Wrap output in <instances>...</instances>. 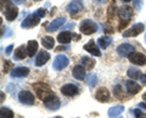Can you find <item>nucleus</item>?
<instances>
[{"label": "nucleus", "mask_w": 146, "mask_h": 118, "mask_svg": "<svg viewBox=\"0 0 146 118\" xmlns=\"http://www.w3.org/2000/svg\"><path fill=\"white\" fill-rule=\"evenodd\" d=\"M61 50H65V46H58V48H56V51H61Z\"/></svg>", "instance_id": "ea45409f"}, {"label": "nucleus", "mask_w": 146, "mask_h": 118, "mask_svg": "<svg viewBox=\"0 0 146 118\" xmlns=\"http://www.w3.org/2000/svg\"><path fill=\"white\" fill-rule=\"evenodd\" d=\"M1 11L7 21H15L18 16V7L11 0H1Z\"/></svg>", "instance_id": "f03ea898"}, {"label": "nucleus", "mask_w": 146, "mask_h": 118, "mask_svg": "<svg viewBox=\"0 0 146 118\" xmlns=\"http://www.w3.org/2000/svg\"><path fill=\"white\" fill-rule=\"evenodd\" d=\"M27 56H28V52H27V46L25 45H20L17 49H15V52H13L15 60H25Z\"/></svg>", "instance_id": "aec40b11"}, {"label": "nucleus", "mask_w": 146, "mask_h": 118, "mask_svg": "<svg viewBox=\"0 0 146 118\" xmlns=\"http://www.w3.org/2000/svg\"><path fill=\"white\" fill-rule=\"evenodd\" d=\"M133 5L136 10H140L141 6H143V0H134L133 1Z\"/></svg>", "instance_id": "c9c22d12"}, {"label": "nucleus", "mask_w": 146, "mask_h": 118, "mask_svg": "<svg viewBox=\"0 0 146 118\" xmlns=\"http://www.w3.org/2000/svg\"><path fill=\"white\" fill-rule=\"evenodd\" d=\"M134 115H135V118H146V113L141 111L140 108H135Z\"/></svg>", "instance_id": "72a5a7b5"}, {"label": "nucleus", "mask_w": 146, "mask_h": 118, "mask_svg": "<svg viewBox=\"0 0 146 118\" xmlns=\"http://www.w3.org/2000/svg\"><path fill=\"white\" fill-rule=\"evenodd\" d=\"M49 60H50V54L48 51L42 50V51H40L35 57V66H38V67L44 66Z\"/></svg>", "instance_id": "f3484780"}, {"label": "nucleus", "mask_w": 146, "mask_h": 118, "mask_svg": "<svg viewBox=\"0 0 146 118\" xmlns=\"http://www.w3.org/2000/svg\"><path fill=\"white\" fill-rule=\"evenodd\" d=\"M13 68H15V67H13V63L11 61H9V60L4 61V70H3L4 73H9V72H11Z\"/></svg>", "instance_id": "c756f323"}, {"label": "nucleus", "mask_w": 146, "mask_h": 118, "mask_svg": "<svg viewBox=\"0 0 146 118\" xmlns=\"http://www.w3.org/2000/svg\"><path fill=\"white\" fill-rule=\"evenodd\" d=\"M12 49H13V45H9V46L5 49V54L9 56V55H11V52H12Z\"/></svg>", "instance_id": "e433bc0d"}, {"label": "nucleus", "mask_w": 146, "mask_h": 118, "mask_svg": "<svg viewBox=\"0 0 146 118\" xmlns=\"http://www.w3.org/2000/svg\"><path fill=\"white\" fill-rule=\"evenodd\" d=\"M129 61L136 66H145L146 65V56L141 52H133L129 56Z\"/></svg>", "instance_id": "9d476101"}, {"label": "nucleus", "mask_w": 146, "mask_h": 118, "mask_svg": "<svg viewBox=\"0 0 146 118\" xmlns=\"http://www.w3.org/2000/svg\"><path fill=\"white\" fill-rule=\"evenodd\" d=\"M122 1H125V3H128V1H130V0H122Z\"/></svg>", "instance_id": "c03bdc74"}, {"label": "nucleus", "mask_w": 146, "mask_h": 118, "mask_svg": "<svg viewBox=\"0 0 146 118\" xmlns=\"http://www.w3.org/2000/svg\"><path fill=\"white\" fill-rule=\"evenodd\" d=\"M10 74L12 78H22V77H27L29 74V68L28 67H23V66H20V67H15Z\"/></svg>", "instance_id": "2eb2a0df"}, {"label": "nucleus", "mask_w": 146, "mask_h": 118, "mask_svg": "<svg viewBox=\"0 0 146 118\" xmlns=\"http://www.w3.org/2000/svg\"><path fill=\"white\" fill-rule=\"evenodd\" d=\"M0 118H13V112L9 107H1L0 108Z\"/></svg>", "instance_id": "c85d7f7f"}, {"label": "nucleus", "mask_w": 146, "mask_h": 118, "mask_svg": "<svg viewBox=\"0 0 146 118\" xmlns=\"http://www.w3.org/2000/svg\"><path fill=\"white\" fill-rule=\"evenodd\" d=\"M117 12H118V16H119V19L121 20H124V21H129L130 17L133 16V9H131L130 6H128V5H124V6L119 7L117 10Z\"/></svg>", "instance_id": "9b49d317"}, {"label": "nucleus", "mask_w": 146, "mask_h": 118, "mask_svg": "<svg viewBox=\"0 0 146 118\" xmlns=\"http://www.w3.org/2000/svg\"><path fill=\"white\" fill-rule=\"evenodd\" d=\"M98 44H99V46L101 49H106L108 45L111 44V39H110L107 35H105V37H100L98 39Z\"/></svg>", "instance_id": "cd10ccee"}, {"label": "nucleus", "mask_w": 146, "mask_h": 118, "mask_svg": "<svg viewBox=\"0 0 146 118\" xmlns=\"http://www.w3.org/2000/svg\"><path fill=\"white\" fill-rule=\"evenodd\" d=\"M18 100H20L21 103H23V105H34V95L32 94L31 91L28 90H22L18 94Z\"/></svg>", "instance_id": "423d86ee"}, {"label": "nucleus", "mask_w": 146, "mask_h": 118, "mask_svg": "<svg viewBox=\"0 0 146 118\" xmlns=\"http://www.w3.org/2000/svg\"><path fill=\"white\" fill-rule=\"evenodd\" d=\"M66 10L68 13H71V15H76V13L80 12L83 10V3H82V0H72V1L68 4Z\"/></svg>", "instance_id": "1a4fd4ad"}, {"label": "nucleus", "mask_w": 146, "mask_h": 118, "mask_svg": "<svg viewBox=\"0 0 146 118\" xmlns=\"http://www.w3.org/2000/svg\"><path fill=\"white\" fill-rule=\"evenodd\" d=\"M44 105H45V107H46L48 110H50V111H56V110H58V108H60L61 102H60V100H58L56 96H55L54 99L49 100V101H46V102H44Z\"/></svg>", "instance_id": "412c9836"}, {"label": "nucleus", "mask_w": 146, "mask_h": 118, "mask_svg": "<svg viewBox=\"0 0 146 118\" xmlns=\"http://www.w3.org/2000/svg\"><path fill=\"white\" fill-rule=\"evenodd\" d=\"M127 74L130 79H140L141 72H140L139 68H136V67H129L128 71H127Z\"/></svg>", "instance_id": "a878e982"}, {"label": "nucleus", "mask_w": 146, "mask_h": 118, "mask_svg": "<svg viewBox=\"0 0 146 118\" xmlns=\"http://www.w3.org/2000/svg\"><path fill=\"white\" fill-rule=\"evenodd\" d=\"M95 99L98 100L99 102H108L110 99H111V95H110V91L106 89V88H100L98 89L96 94H95Z\"/></svg>", "instance_id": "ddd939ff"}, {"label": "nucleus", "mask_w": 146, "mask_h": 118, "mask_svg": "<svg viewBox=\"0 0 146 118\" xmlns=\"http://www.w3.org/2000/svg\"><path fill=\"white\" fill-rule=\"evenodd\" d=\"M68 63H70V60H68V57L65 56V55H57L56 57L54 58V70L56 71H61L63 70L65 67L68 66Z\"/></svg>", "instance_id": "0eeeda50"}, {"label": "nucleus", "mask_w": 146, "mask_h": 118, "mask_svg": "<svg viewBox=\"0 0 146 118\" xmlns=\"http://www.w3.org/2000/svg\"><path fill=\"white\" fill-rule=\"evenodd\" d=\"M143 99H144L145 101H146V93H144V95H143Z\"/></svg>", "instance_id": "37998d69"}, {"label": "nucleus", "mask_w": 146, "mask_h": 118, "mask_svg": "<svg viewBox=\"0 0 146 118\" xmlns=\"http://www.w3.org/2000/svg\"><path fill=\"white\" fill-rule=\"evenodd\" d=\"M13 1H15V3H17V4H21V3H23L25 0H13Z\"/></svg>", "instance_id": "79ce46f5"}, {"label": "nucleus", "mask_w": 146, "mask_h": 118, "mask_svg": "<svg viewBox=\"0 0 146 118\" xmlns=\"http://www.w3.org/2000/svg\"><path fill=\"white\" fill-rule=\"evenodd\" d=\"M61 93L63 95H66V96H74V95H77L79 93V89L77 85L74 84H65L61 87Z\"/></svg>", "instance_id": "f8f14e48"}, {"label": "nucleus", "mask_w": 146, "mask_h": 118, "mask_svg": "<svg viewBox=\"0 0 146 118\" xmlns=\"http://www.w3.org/2000/svg\"><path fill=\"white\" fill-rule=\"evenodd\" d=\"M80 61H82V66H83L85 70H93L95 63H96L95 60H93V58H90L88 56H83L80 58Z\"/></svg>", "instance_id": "b1692460"}, {"label": "nucleus", "mask_w": 146, "mask_h": 118, "mask_svg": "<svg viewBox=\"0 0 146 118\" xmlns=\"http://www.w3.org/2000/svg\"><path fill=\"white\" fill-rule=\"evenodd\" d=\"M55 118H62V117H60V116H57V117H55Z\"/></svg>", "instance_id": "49530a36"}, {"label": "nucleus", "mask_w": 146, "mask_h": 118, "mask_svg": "<svg viewBox=\"0 0 146 118\" xmlns=\"http://www.w3.org/2000/svg\"><path fill=\"white\" fill-rule=\"evenodd\" d=\"M72 74L77 80H83L85 78V76H86L85 74V68L82 65H77V66L73 67Z\"/></svg>", "instance_id": "a211bd4d"}, {"label": "nucleus", "mask_w": 146, "mask_h": 118, "mask_svg": "<svg viewBox=\"0 0 146 118\" xmlns=\"http://www.w3.org/2000/svg\"><path fill=\"white\" fill-rule=\"evenodd\" d=\"M42 45L45 49H52L55 46V39L50 35H46V37H43L42 39Z\"/></svg>", "instance_id": "bb28decb"}, {"label": "nucleus", "mask_w": 146, "mask_h": 118, "mask_svg": "<svg viewBox=\"0 0 146 118\" xmlns=\"http://www.w3.org/2000/svg\"><path fill=\"white\" fill-rule=\"evenodd\" d=\"M86 83H88L89 87H95L98 83V79H96V74L91 73L88 76V79H86Z\"/></svg>", "instance_id": "7c9ffc66"}, {"label": "nucleus", "mask_w": 146, "mask_h": 118, "mask_svg": "<svg viewBox=\"0 0 146 118\" xmlns=\"http://www.w3.org/2000/svg\"><path fill=\"white\" fill-rule=\"evenodd\" d=\"M33 88L35 90V95L36 97L40 99L42 101L46 102L49 100H51L55 97V94L51 90V88L49 87L48 84H44V83H35L33 84Z\"/></svg>", "instance_id": "f257e3e1"}, {"label": "nucleus", "mask_w": 146, "mask_h": 118, "mask_svg": "<svg viewBox=\"0 0 146 118\" xmlns=\"http://www.w3.org/2000/svg\"><path fill=\"white\" fill-rule=\"evenodd\" d=\"M140 82H141V84H143V85H146V74H141Z\"/></svg>", "instance_id": "4c0bfd02"}, {"label": "nucleus", "mask_w": 146, "mask_h": 118, "mask_svg": "<svg viewBox=\"0 0 146 118\" xmlns=\"http://www.w3.org/2000/svg\"><path fill=\"white\" fill-rule=\"evenodd\" d=\"M36 51H38V43H36V40H29V42L27 43V52H28V56L34 57Z\"/></svg>", "instance_id": "5701e85b"}, {"label": "nucleus", "mask_w": 146, "mask_h": 118, "mask_svg": "<svg viewBox=\"0 0 146 118\" xmlns=\"http://www.w3.org/2000/svg\"><path fill=\"white\" fill-rule=\"evenodd\" d=\"M125 88H127V91L128 94H130V95H135V94H138L140 90H141V87L138 84V83H135L134 80H128L127 83H125Z\"/></svg>", "instance_id": "6ab92c4d"}, {"label": "nucleus", "mask_w": 146, "mask_h": 118, "mask_svg": "<svg viewBox=\"0 0 146 118\" xmlns=\"http://www.w3.org/2000/svg\"><path fill=\"white\" fill-rule=\"evenodd\" d=\"M72 37H73V34L71 32L65 30V32H61V33L57 35V40L61 44H70L71 40H72Z\"/></svg>", "instance_id": "4be33fe9"}, {"label": "nucleus", "mask_w": 146, "mask_h": 118, "mask_svg": "<svg viewBox=\"0 0 146 118\" xmlns=\"http://www.w3.org/2000/svg\"><path fill=\"white\" fill-rule=\"evenodd\" d=\"M115 11H116V6H115V4H112V5H110V6H108V12H107V17H108V20L113 19V16H115Z\"/></svg>", "instance_id": "473e14b6"}, {"label": "nucleus", "mask_w": 146, "mask_h": 118, "mask_svg": "<svg viewBox=\"0 0 146 118\" xmlns=\"http://www.w3.org/2000/svg\"><path fill=\"white\" fill-rule=\"evenodd\" d=\"M145 30V25L144 23H135L134 26H131L130 28H128L127 30L123 32V37L129 38V37H138L140 33H143Z\"/></svg>", "instance_id": "20e7f679"}, {"label": "nucleus", "mask_w": 146, "mask_h": 118, "mask_svg": "<svg viewBox=\"0 0 146 118\" xmlns=\"http://www.w3.org/2000/svg\"><path fill=\"white\" fill-rule=\"evenodd\" d=\"M133 52H134V46L128 43L118 45V48H117V54L121 57H129Z\"/></svg>", "instance_id": "6e6552de"}, {"label": "nucleus", "mask_w": 146, "mask_h": 118, "mask_svg": "<svg viewBox=\"0 0 146 118\" xmlns=\"http://www.w3.org/2000/svg\"><path fill=\"white\" fill-rule=\"evenodd\" d=\"M40 23V17L35 13H32V15H28L23 20V22L21 23V27L22 28H33V27L38 26Z\"/></svg>", "instance_id": "39448f33"}, {"label": "nucleus", "mask_w": 146, "mask_h": 118, "mask_svg": "<svg viewBox=\"0 0 146 118\" xmlns=\"http://www.w3.org/2000/svg\"><path fill=\"white\" fill-rule=\"evenodd\" d=\"M105 29H106V30H105V32H106V33L107 34H111V33H113V28H111V27H106V28H105Z\"/></svg>", "instance_id": "58836bf2"}, {"label": "nucleus", "mask_w": 146, "mask_h": 118, "mask_svg": "<svg viewBox=\"0 0 146 118\" xmlns=\"http://www.w3.org/2000/svg\"><path fill=\"white\" fill-rule=\"evenodd\" d=\"M65 22H66L65 17H58V19L51 21V22H50V25L46 27V32H49V33H52V32L57 30L58 28H61V27L65 25Z\"/></svg>", "instance_id": "4468645a"}, {"label": "nucleus", "mask_w": 146, "mask_h": 118, "mask_svg": "<svg viewBox=\"0 0 146 118\" xmlns=\"http://www.w3.org/2000/svg\"><path fill=\"white\" fill-rule=\"evenodd\" d=\"M79 29H80L82 34L90 35V34H93L98 30V26L91 20H84V21H82V23L79 26Z\"/></svg>", "instance_id": "7ed1b4c3"}, {"label": "nucleus", "mask_w": 146, "mask_h": 118, "mask_svg": "<svg viewBox=\"0 0 146 118\" xmlns=\"http://www.w3.org/2000/svg\"><path fill=\"white\" fill-rule=\"evenodd\" d=\"M124 111V107L123 106H121V105H118V106H113V107H111L108 110V117L110 118H115V117H118L121 115V113Z\"/></svg>", "instance_id": "393cba45"}, {"label": "nucleus", "mask_w": 146, "mask_h": 118, "mask_svg": "<svg viewBox=\"0 0 146 118\" xmlns=\"http://www.w3.org/2000/svg\"><path fill=\"white\" fill-rule=\"evenodd\" d=\"M113 94H115V96H117L119 100H122V97H124V94H123V91H122L121 85H116L115 89H113Z\"/></svg>", "instance_id": "2f4dec72"}, {"label": "nucleus", "mask_w": 146, "mask_h": 118, "mask_svg": "<svg viewBox=\"0 0 146 118\" xmlns=\"http://www.w3.org/2000/svg\"><path fill=\"white\" fill-rule=\"evenodd\" d=\"M36 15H38L40 19H42V17H44L45 15H46V10H45L44 7H40V9H38V10H36Z\"/></svg>", "instance_id": "f704fd0d"}, {"label": "nucleus", "mask_w": 146, "mask_h": 118, "mask_svg": "<svg viewBox=\"0 0 146 118\" xmlns=\"http://www.w3.org/2000/svg\"><path fill=\"white\" fill-rule=\"evenodd\" d=\"M84 50H86L89 54H91L93 56H101V51H100V49L96 44H95L94 40H89L88 43L84 45Z\"/></svg>", "instance_id": "dca6fc26"}, {"label": "nucleus", "mask_w": 146, "mask_h": 118, "mask_svg": "<svg viewBox=\"0 0 146 118\" xmlns=\"http://www.w3.org/2000/svg\"><path fill=\"white\" fill-rule=\"evenodd\" d=\"M139 106H140V107H143V108H146V103L140 102V103H139Z\"/></svg>", "instance_id": "a19ab883"}, {"label": "nucleus", "mask_w": 146, "mask_h": 118, "mask_svg": "<svg viewBox=\"0 0 146 118\" xmlns=\"http://www.w3.org/2000/svg\"><path fill=\"white\" fill-rule=\"evenodd\" d=\"M144 39H145V43H146V33H145V38Z\"/></svg>", "instance_id": "a18cd8bd"}]
</instances>
